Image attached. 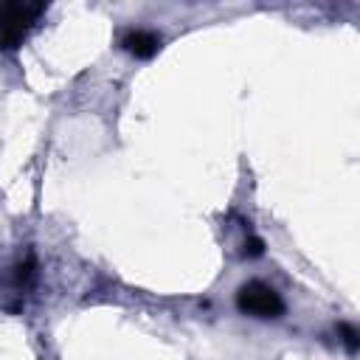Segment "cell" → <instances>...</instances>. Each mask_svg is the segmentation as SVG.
<instances>
[{"label":"cell","mask_w":360,"mask_h":360,"mask_svg":"<svg viewBox=\"0 0 360 360\" xmlns=\"http://www.w3.org/2000/svg\"><path fill=\"white\" fill-rule=\"evenodd\" d=\"M42 14H45L42 3H22V0L0 3V51H17Z\"/></svg>","instance_id":"1"},{"label":"cell","mask_w":360,"mask_h":360,"mask_svg":"<svg viewBox=\"0 0 360 360\" xmlns=\"http://www.w3.org/2000/svg\"><path fill=\"white\" fill-rule=\"evenodd\" d=\"M236 307L256 318H278L284 312L281 295L264 281H248L236 290Z\"/></svg>","instance_id":"2"},{"label":"cell","mask_w":360,"mask_h":360,"mask_svg":"<svg viewBox=\"0 0 360 360\" xmlns=\"http://www.w3.org/2000/svg\"><path fill=\"white\" fill-rule=\"evenodd\" d=\"M121 48L127 53H132L135 59H152L160 51V37L152 31H143V28H132L121 37Z\"/></svg>","instance_id":"3"},{"label":"cell","mask_w":360,"mask_h":360,"mask_svg":"<svg viewBox=\"0 0 360 360\" xmlns=\"http://www.w3.org/2000/svg\"><path fill=\"white\" fill-rule=\"evenodd\" d=\"M262 253H264V239L256 236V233H250V236L245 239V245H242V256H245V259H256V256H262Z\"/></svg>","instance_id":"4"},{"label":"cell","mask_w":360,"mask_h":360,"mask_svg":"<svg viewBox=\"0 0 360 360\" xmlns=\"http://www.w3.org/2000/svg\"><path fill=\"white\" fill-rule=\"evenodd\" d=\"M340 332H343V343H346V349H349V352H357V346H360V335H357V329H354L352 323H343Z\"/></svg>","instance_id":"5"}]
</instances>
